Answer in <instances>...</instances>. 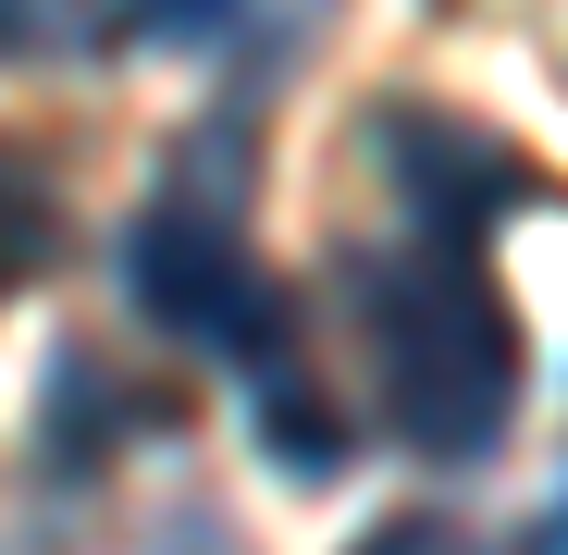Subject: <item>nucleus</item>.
I'll use <instances>...</instances> for the list:
<instances>
[{
  "instance_id": "4",
  "label": "nucleus",
  "mask_w": 568,
  "mask_h": 555,
  "mask_svg": "<svg viewBox=\"0 0 568 555\" xmlns=\"http://www.w3.org/2000/svg\"><path fill=\"white\" fill-rule=\"evenodd\" d=\"M247 420H260V444H272V470H284V482H334V470H346V408L310 395L297 346L247 370Z\"/></svg>"
},
{
  "instance_id": "6",
  "label": "nucleus",
  "mask_w": 568,
  "mask_h": 555,
  "mask_svg": "<svg viewBox=\"0 0 568 555\" xmlns=\"http://www.w3.org/2000/svg\"><path fill=\"white\" fill-rule=\"evenodd\" d=\"M124 420H136V408L100 383V358H50V470L87 482V470H100V444H112Z\"/></svg>"
},
{
  "instance_id": "9",
  "label": "nucleus",
  "mask_w": 568,
  "mask_h": 555,
  "mask_svg": "<svg viewBox=\"0 0 568 555\" xmlns=\"http://www.w3.org/2000/svg\"><path fill=\"white\" fill-rule=\"evenodd\" d=\"M235 13H247V0H124V25L161 38V50H199V38H223Z\"/></svg>"
},
{
  "instance_id": "8",
  "label": "nucleus",
  "mask_w": 568,
  "mask_h": 555,
  "mask_svg": "<svg viewBox=\"0 0 568 555\" xmlns=\"http://www.w3.org/2000/svg\"><path fill=\"white\" fill-rule=\"evenodd\" d=\"M346 555H483V543H469L457 518H433V506H408V518H371ZM507 555H519V543H507Z\"/></svg>"
},
{
  "instance_id": "7",
  "label": "nucleus",
  "mask_w": 568,
  "mask_h": 555,
  "mask_svg": "<svg viewBox=\"0 0 568 555\" xmlns=\"http://www.w3.org/2000/svg\"><path fill=\"white\" fill-rule=\"evenodd\" d=\"M50 235H62V210H50L38 161H26V148H0V297H13L26 271H50Z\"/></svg>"
},
{
  "instance_id": "2",
  "label": "nucleus",
  "mask_w": 568,
  "mask_h": 555,
  "mask_svg": "<svg viewBox=\"0 0 568 555\" xmlns=\"http://www.w3.org/2000/svg\"><path fill=\"white\" fill-rule=\"evenodd\" d=\"M235 210H247V198H211L199 173H173L161 210L124 235V297H136L173 346H211V358L260 370V358L297 346V309H284V285L247 259V223H235Z\"/></svg>"
},
{
  "instance_id": "5",
  "label": "nucleus",
  "mask_w": 568,
  "mask_h": 555,
  "mask_svg": "<svg viewBox=\"0 0 568 555\" xmlns=\"http://www.w3.org/2000/svg\"><path fill=\"white\" fill-rule=\"evenodd\" d=\"M136 50L124 0H0V62H100Z\"/></svg>"
},
{
  "instance_id": "3",
  "label": "nucleus",
  "mask_w": 568,
  "mask_h": 555,
  "mask_svg": "<svg viewBox=\"0 0 568 555\" xmlns=\"http://www.w3.org/2000/svg\"><path fill=\"white\" fill-rule=\"evenodd\" d=\"M371 148L396 161V198H408V223H433V235H495L507 210L544 198V173H531L507 136L457 124V112H384Z\"/></svg>"
},
{
  "instance_id": "1",
  "label": "nucleus",
  "mask_w": 568,
  "mask_h": 555,
  "mask_svg": "<svg viewBox=\"0 0 568 555\" xmlns=\"http://www.w3.org/2000/svg\"><path fill=\"white\" fill-rule=\"evenodd\" d=\"M358 297V333H371V370H384V420L408 456L433 470H483L519 420V321L483 271V235H433L408 223V247L358 259L346 271Z\"/></svg>"
},
{
  "instance_id": "10",
  "label": "nucleus",
  "mask_w": 568,
  "mask_h": 555,
  "mask_svg": "<svg viewBox=\"0 0 568 555\" xmlns=\"http://www.w3.org/2000/svg\"><path fill=\"white\" fill-rule=\"evenodd\" d=\"M531 38H544V62H556V86H568V0H544V13H531Z\"/></svg>"
}]
</instances>
